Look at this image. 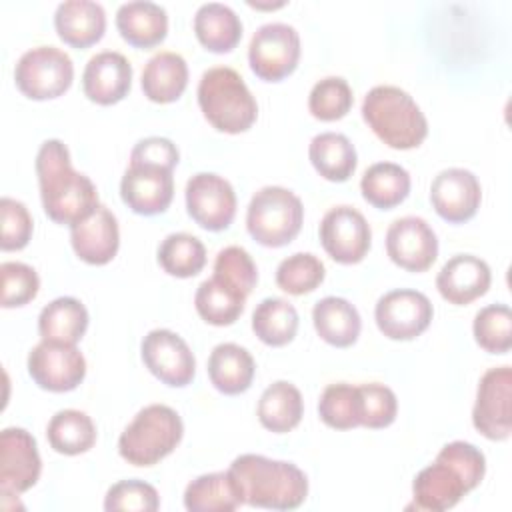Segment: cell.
Instances as JSON below:
<instances>
[{
  "label": "cell",
  "mask_w": 512,
  "mask_h": 512,
  "mask_svg": "<svg viewBox=\"0 0 512 512\" xmlns=\"http://www.w3.org/2000/svg\"><path fill=\"white\" fill-rule=\"evenodd\" d=\"M34 168L42 208L52 222L72 226L90 216L100 204L94 182L72 168L70 152L62 140H44L38 148Z\"/></svg>",
  "instance_id": "cell-1"
},
{
  "label": "cell",
  "mask_w": 512,
  "mask_h": 512,
  "mask_svg": "<svg viewBox=\"0 0 512 512\" xmlns=\"http://www.w3.org/2000/svg\"><path fill=\"white\" fill-rule=\"evenodd\" d=\"M242 502L268 510H294L308 496V478L292 462L262 454H240L230 464Z\"/></svg>",
  "instance_id": "cell-2"
},
{
  "label": "cell",
  "mask_w": 512,
  "mask_h": 512,
  "mask_svg": "<svg viewBox=\"0 0 512 512\" xmlns=\"http://www.w3.org/2000/svg\"><path fill=\"white\" fill-rule=\"evenodd\" d=\"M362 118L394 150L418 148L428 136V120L416 100L392 84H380L368 90L362 102Z\"/></svg>",
  "instance_id": "cell-3"
},
{
  "label": "cell",
  "mask_w": 512,
  "mask_h": 512,
  "mask_svg": "<svg viewBox=\"0 0 512 512\" xmlns=\"http://www.w3.org/2000/svg\"><path fill=\"white\" fill-rule=\"evenodd\" d=\"M196 96L204 118L220 132H246L258 118L256 98L230 66L208 68L198 82Z\"/></svg>",
  "instance_id": "cell-4"
},
{
  "label": "cell",
  "mask_w": 512,
  "mask_h": 512,
  "mask_svg": "<svg viewBox=\"0 0 512 512\" xmlns=\"http://www.w3.org/2000/svg\"><path fill=\"white\" fill-rule=\"evenodd\" d=\"M184 424L166 404L144 406L118 438L120 456L132 466H154L180 444Z\"/></svg>",
  "instance_id": "cell-5"
},
{
  "label": "cell",
  "mask_w": 512,
  "mask_h": 512,
  "mask_svg": "<svg viewBox=\"0 0 512 512\" xmlns=\"http://www.w3.org/2000/svg\"><path fill=\"white\" fill-rule=\"evenodd\" d=\"M302 222V200L284 186L260 188L246 210L248 234L268 248L290 244L298 236Z\"/></svg>",
  "instance_id": "cell-6"
},
{
  "label": "cell",
  "mask_w": 512,
  "mask_h": 512,
  "mask_svg": "<svg viewBox=\"0 0 512 512\" xmlns=\"http://www.w3.org/2000/svg\"><path fill=\"white\" fill-rule=\"evenodd\" d=\"M72 80V58L56 46H36L26 50L14 68V82L30 100L58 98L72 86Z\"/></svg>",
  "instance_id": "cell-7"
},
{
  "label": "cell",
  "mask_w": 512,
  "mask_h": 512,
  "mask_svg": "<svg viewBox=\"0 0 512 512\" xmlns=\"http://www.w3.org/2000/svg\"><path fill=\"white\" fill-rule=\"evenodd\" d=\"M300 60V36L284 22L262 24L248 46L252 72L266 82H280L290 76Z\"/></svg>",
  "instance_id": "cell-8"
},
{
  "label": "cell",
  "mask_w": 512,
  "mask_h": 512,
  "mask_svg": "<svg viewBox=\"0 0 512 512\" xmlns=\"http://www.w3.org/2000/svg\"><path fill=\"white\" fill-rule=\"evenodd\" d=\"M512 370L490 368L482 374L472 408L474 428L488 440H508L512 432Z\"/></svg>",
  "instance_id": "cell-9"
},
{
  "label": "cell",
  "mask_w": 512,
  "mask_h": 512,
  "mask_svg": "<svg viewBox=\"0 0 512 512\" xmlns=\"http://www.w3.org/2000/svg\"><path fill=\"white\" fill-rule=\"evenodd\" d=\"M320 244L338 264H358L370 250L372 230L354 206H334L320 220Z\"/></svg>",
  "instance_id": "cell-10"
},
{
  "label": "cell",
  "mask_w": 512,
  "mask_h": 512,
  "mask_svg": "<svg viewBox=\"0 0 512 512\" xmlns=\"http://www.w3.org/2000/svg\"><path fill=\"white\" fill-rule=\"evenodd\" d=\"M188 216L208 232L226 230L236 216V192L232 184L214 172H198L186 182Z\"/></svg>",
  "instance_id": "cell-11"
},
{
  "label": "cell",
  "mask_w": 512,
  "mask_h": 512,
  "mask_svg": "<svg viewBox=\"0 0 512 512\" xmlns=\"http://www.w3.org/2000/svg\"><path fill=\"white\" fill-rule=\"evenodd\" d=\"M432 316L428 296L412 288L390 290L374 306L376 326L390 340H414L430 326Z\"/></svg>",
  "instance_id": "cell-12"
},
{
  "label": "cell",
  "mask_w": 512,
  "mask_h": 512,
  "mask_svg": "<svg viewBox=\"0 0 512 512\" xmlns=\"http://www.w3.org/2000/svg\"><path fill=\"white\" fill-rule=\"evenodd\" d=\"M30 378L48 392H70L86 376V358L76 344L40 340L26 360Z\"/></svg>",
  "instance_id": "cell-13"
},
{
  "label": "cell",
  "mask_w": 512,
  "mask_h": 512,
  "mask_svg": "<svg viewBox=\"0 0 512 512\" xmlns=\"http://www.w3.org/2000/svg\"><path fill=\"white\" fill-rule=\"evenodd\" d=\"M144 366L166 386L182 388L188 386L196 374V358L186 340L168 330H150L140 344Z\"/></svg>",
  "instance_id": "cell-14"
},
{
  "label": "cell",
  "mask_w": 512,
  "mask_h": 512,
  "mask_svg": "<svg viewBox=\"0 0 512 512\" xmlns=\"http://www.w3.org/2000/svg\"><path fill=\"white\" fill-rule=\"evenodd\" d=\"M42 472V460L34 436L24 428L0 432V492L18 496L30 490Z\"/></svg>",
  "instance_id": "cell-15"
},
{
  "label": "cell",
  "mask_w": 512,
  "mask_h": 512,
  "mask_svg": "<svg viewBox=\"0 0 512 512\" xmlns=\"http://www.w3.org/2000/svg\"><path fill=\"white\" fill-rule=\"evenodd\" d=\"M120 196L134 214H162L174 198L172 170L146 162H130L120 180Z\"/></svg>",
  "instance_id": "cell-16"
},
{
  "label": "cell",
  "mask_w": 512,
  "mask_h": 512,
  "mask_svg": "<svg viewBox=\"0 0 512 512\" xmlns=\"http://www.w3.org/2000/svg\"><path fill=\"white\" fill-rule=\"evenodd\" d=\"M386 254L408 272H424L438 256L436 232L420 216L398 218L386 230Z\"/></svg>",
  "instance_id": "cell-17"
},
{
  "label": "cell",
  "mask_w": 512,
  "mask_h": 512,
  "mask_svg": "<svg viewBox=\"0 0 512 512\" xmlns=\"http://www.w3.org/2000/svg\"><path fill=\"white\" fill-rule=\"evenodd\" d=\"M430 202L436 214L450 224H464L476 216L482 202V186L466 168H446L430 184Z\"/></svg>",
  "instance_id": "cell-18"
},
{
  "label": "cell",
  "mask_w": 512,
  "mask_h": 512,
  "mask_svg": "<svg viewBox=\"0 0 512 512\" xmlns=\"http://www.w3.org/2000/svg\"><path fill=\"white\" fill-rule=\"evenodd\" d=\"M132 86V64L116 50L94 54L82 72V90L90 102L112 106L124 100Z\"/></svg>",
  "instance_id": "cell-19"
},
{
  "label": "cell",
  "mask_w": 512,
  "mask_h": 512,
  "mask_svg": "<svg viewBox=\"0 0 512 512\" xmlns=\"http://www.w3.org/2000/svg\"><path fill=\"white\" fill-rule=\"evenodd\" d=\"M70 244L76 256L86 264H108L120 246L116 216L104 204H98L90 216L70 226Z\"/></svg>",
  "instance_id": "cell-20"
},
{
  "label": "cell",
  "mask_w": 512,
  "mask_h": 512,
  "mask_svg": "<svg viewBox=\"0 0 512 512\" xmlns=\"http://www.w3.org/2000/svg\"><path fill=\"white\" fill-rule=\"evenodd\" d=\"M490 282V266L474 254L452 256L436 276V288L440 296L454 306H466L484 296L490 288Z\"/></svg>",
  "instance_id": "cell-21"
},
{
  "label": "cell",
  "mask_w": 512,
  "mask_h": 512,
  "mask_svg": "<svg viewBox=\"0 0 512 512\" xmlns=\"http://www.w3.org/2000/svg\"><path fill=\"white\" fill-rule=\"evenodd\" d=\"M468 492L470 490L462 476L438 458L430 466L422 468L412 482L414 506L418 510L442 512L454 508Z\"/></svg>",
  "instance_id": "cell-22"
},
{
  "label": "cell",
  "mask_w": 512,
  "mask_h": 512,
  "mask_svg": "<svg viewBox=\"0 0 512 512\" xmlns=\"http://www.w3.org/2000/svg\"><path fill=\"white\" fill-rule=\"evenodd\" d=\"M54 28L64 44L88 48L104 36L106 12L92 0H66L54 12Z\"/></svg>",
  "instance_id": "cell-23"
},
{
  "label": "cell",
  "mask_w": 512,
  "mask_h": 512,
  "mask_svg": "<svg viewBox=\"0 0 512 512\" xmlns=\"http://www.w3.org/2000/svg\"><path fill=\"white\" fill-rule=\"evenodd\" d=\"M116 28L134 48H154L168 34V14L164 6L148 0L126 2L116 10Z\"/></svg>",
  "instance_id": "cell-24"
},
{
  "label": "cell",
  "mask_w": 512,
  "mask_h": 512,
  "mask_svg": "<svg viewBox=\"0 0 512 512\" xmlns=\"http://www.w3.org/2000/svg\"><path fill=\"white\" fill-rule=\"evenodd\" d=\"M254 372V358L240 344L222 342L208 356V378L222 394L236 396L246 392L254 380Z\"/></svg>",
  "instance_id": "cell-25"
},
{
  "label": "cell",
  "mask_w": 512,
  "mask_h": 512,
  "mask_svg": "<svg viewBox=\"0 0 512 512\" xmlns=\"http://www.w3.org/2000/svg\"><path fill=\"white\" fill-rule=\"evenodd\" d=\"M140 86L144 96L156 104L176 102L188 86L186 60L170 50L154 54L142 70Z\"/></svg>",
  "instance_id": "cell-26"
},
{
  "label": "cell",
  "mask_w": 512,
  "mask_h": 512,
  "mask_svg": "<svg viewBox=\"0 0 512 512\" xmlns=\"http://www.w3.org/2000/svg\"><path fill=\"white\" fill-rule=\"evenodd\" d=\"M312 322L318 336L336 348L352 346L362 330V318L354 304L340 296H326L312 308Z\"/></svg>",
  "instance_id": "cell-27"
},
{
  "label": "cell",
  "mask_w": 512,
  "mask_h": 512,
  "mask_svg": "<svg viewBox=\"0 0 512 512\" xmlns=\"http://www.w3.org/2000/svg\"><path fill=\"white\" fill-rule=\"evenodd\" d=\"M194 34L206 50L226 54L240 42L242 22L230 6L222 2H206L194 14Z\"/></svg>",
  "instance_id": "cell-28"
},
{
  "label": "cell",
  "mask_w": 512,
  "mask_h": 512,
  "mask_svg": "<svg viewBox=\"0 0 512 512\" xmlns=\"http://www.w3.org/2000/svg\"><path fill=\"white\" fill-rule=\"evenodd\" d=\"M242 504L240 488L230 470L202 474L184 490V508L190 512H232Z\"/></svg>",
  "instance_id": "cell-29"
},
{
  "label": "cell",
  "mask_w": 512,
  "mask_h": 512,
  "mask_svg": "<svg viewBox=\"0 0 512 512\" xmlns=\"http://www.w3.org/2000/svg\"><path fill=\"white\" fill-rule=\"evenodd\" d=\"M246 298L248 294H244L224 278L212 274L196 288L194 306L204 322L212 326H230L244 312Z\"/></svg>",
  "instance_id": "cell-30"
},
{
  "label": "cell",
  "mask_w": 512,
  "mask_h": 512,
  "mask_svg": "<svg viewBox=\"0 0 512 512\" xmlns=\"http://www.w3.org/2000/svg\"><path fill=\"white\" fill-rule=\"evenodd\" d=\"M304 414V400L300 390L288 380L272 382L260 396L256 416L260 424L274 432L284 434L296 428Z\"/></svg>",
  "instance_id": "cell-31"
},
{
  "label": "cell",
  "mask_w": 512,
  "mask_h": 512,
  "mask_svg": "<svg viewBox=\"0 0 512 512\" xmlns=\"http://www.w3.org/2000/svg\"><path fill=\"white\" fill-rule=\"evenodd\" d=\"M308 158L314 170L330 182H346L358 164L356 148L340 132H320L310 140Z\"/></svg>",
  "instance_id": "cell-32"
},
{
  "label": "cell",
  "mask_w": 512,
  "mask_h": 512,
  "mask_svg": "<svg viewBox=\"0 0 512 512\" xmlns=\"http://www.w3.org/2000/svg\"><path fill=\"white\" fill-rule=\"evenodd\" d=\"M86 306L72 296H60L46 304L38 316V332L42 340L78 344L88 328Z\"/></svg>",
  "instance_id": "cell-33"
},
{
  "label": "cell",
  "mask_w": 512,
  "mask_h": 512,
  "mask_svg": "<svg viewBox=\"0 0 512 512\" xmlns=\"http://www.w3.org/2000/svg\"><path fill=\"white\" fill-rule=\"evenodd\" d=\"M362 198L380 210H392L410 194V174L396 162H376L360 180Z\"/></svg>",
  "instance_id": "cell-34"
},
{
  "label": "cell",
  "mask_w": 512,
  "mask_h": 512,
  "mask_svg": "<svg viewBox=\"0 0 512 512\" xmlns=\"http://www.w3.org/2000/svg\"><path fill=\"white\" fill-rule=\"evenodd\" d=\"M46 438L54 452L64 456H78L96 444V426L86 412L66 408L58 410L50 418L46 426Z\"/></svg>",
  "instance_id": "cell-35"
},
{
  "label": "cell",
  "mask_w": 512,
  "mask_h": 512,
  "mask_svg": "<svg viewBox=\"0 0 512 512\" xmlns=\"http://www.w3.org/2000/svg\"><path fill=\"white\" fill-rule=\"evenodd\" d=\"M252 330L266 346H286L298 332V312L284 298H264L252 312Z\"/></svg>",
  "instance_id": "cell-36"
},
{
  "label": "cell",
  "mask_w": 512,
  "mask_h": 512,
  "mask_svg": "<svg viewBox=\"0 0 512 512\" xmlns=\"http://www.w3.org/2000/svg\"><path fill=\"white\" fill-rule=\"evenodd\" d=\"M158 264L176 278L196 276L206 264V248L188 232H172L158 246Z\"/></svg>",
  "instance_id": "cell-37"
},
{
  "label": "cell",
  "mask_w": 512,
  "mask_h": 512,
  "mask_svg": "<svg viewBox=\"0 0 512 512\" xmlns=\"http://www.w3.org/2000/svg\"><path fill=\"white\" fill-rule=\"evenodd\" d=\"M320 420L336 430H350L360 426L362 398L360 388L348 382L328 384L318 400Z\"/></svg>",
  "instance_id": "cell-38"
},
{
  "label": "cell",
  "mask_w": 512,
  "mask_h": 512,
  "mask_svg": "<svg viewBox=\"0 0 512 512\" xmlns=\"http://www.w3.org/2000/svg\"><path fill=\"white\" fill-rule=\"evenodd\" d=\"M326 276V268L312 252H296L284 258L276 268V284L280 290L302 296L314 292Z\"/></svg>",
  "instance_id": "cell-39"
},
{
  "label": "cell",
  "mask_w": 512,
  "mask_h": 512,
  "mask_svg": "<svg viewBox=\"0 0 512 512\" xmlns=\"http://www.w3.org/2000/svg\"><path fill=\"white\" fill-rule=\"evenodd\" d=\"M476 344L490 354H506L512 348V312L506 304L480 308L472 324Z\"/></svg>",
  "instance_id": "cell-40"
},
{
  "label": "cell",
  "mask_w": 512,
  "mask_h": 512,
  "mask_svg": "<svg viewBox=\"0 0 512 512\" xmlns=\"http://www.w3.org/2000/svg\"><path fill=\"white\" fill-rule=\"evenodd\" d=\"M352 102V88L342 76H326L318 80L308 94V110L322 122L344 118L350 112Z\"/></svg>",
  "instance_id": "cell-41"
},
{
  "label": "cell",
  "mask_w": 512,
  "mask_h": 512,
  "mask_svg": "<svg viewBox=\"0 0 512 512\" xmlns=\"http://www.w3.org/2000/svg\"><path fill=\"white\" fill-rule=\"evenodd\" d=\"M158 506V490L138 478L112 484L104 496V510L108 512H154L158 510Z\"/></svg>",
  "instance_id": "cell-42"
},
{
  "label": "cell",
  "mask_w": 512,
  "mask_h": 512,
  "mask_svg": "<svg viewBox=\"0 0 512 512\" xmlns=\"http://www.w3.org/2000/svg\"><path fill=\"white\" fill-rule=\"evenodd\" d=\"M2 308H18L32 302L40 290L36 270L24 262H2Z\"/></svg>",
  "instance_id": "cell-43"
},
{
  "label": "cell",
  "mask_w": 512,
  "mask_h": 512,
  "mask_svg": "<svg viewBox=\"0 0 512 512\" xmlns=\"http://www.w3.org/2000/svg\"><path fill=\"white\" fill-rule=\"evenodd\" d=\"M214 274L250 294L258 282V268L252 256L242 246H226L216 254Z\"/></svg>",
  "instance_id": "cell-44"
},
{
  "label": "cell",
  "mask_w": 512,
  "mask_h": 512,
  "mask_svg": "<svg viewBox=\"0 0 512 512\" xmlns=\"http://www.w3.org/2000/svg\"><path fill=\"white\" fill-rule=\"evenodd\" d=\"M360 398H362V420L360 426L366 428H386L396 420L398 414V400L392 388L380 382L360 384Z\"/></svg>",
  "instance_id": "cell-45"
},
{
  "label": "cell",
  "mask_w": 512,
  "mask_h": 512,
  "mask_svg": "<svg viewBox=\"0 0 512 512\" xmlns=\"http://www.w3.org/2000/svg\"><path fill=\"white\" fill-rule=\"evenodd\" d=\"M0 218H2L0 248L4 252L22 250L30 242L32 230H34V222L28 208L20 200L4 196L0 200Z\"/></svg>",
  "instance_id": "cell-46"
},
{
  "label": "cell",
  "mask_w": 512,
  "mask_h": 512,
  "mask_svg": "<svg viewBox=\"0 0 512 512\" xmlns=\"http://www.w3.org/2000/svg\"><path fill=\"white\" fill-rule=\"evenodd\" d=\"M436 458L450 464L462 476L470 492L482 482L486 474V458L482 450L464 440L448 442L446 446H442Z\"/></svg>",
  "instance_id": "cell-47"
},
{
  "label": "cell",
  "mask_w": 512,
  "mask_h": 512,
  "mask_svg": "<svg viewBox=\"0 0 512 512\" xmlns=\"http://www.w3.org/2000/svg\"><path fill=\"white\" fill-rule=\"evenodd\" d=\"M178 148L170 138L164 136H148L136 142V146L130 152V162H146V164H156L174 170L178 164Z\"/></svg>",
  "instance_id": "cell-48"
},
{
  "label": "cell",
  "mask_w": 512,
  "mask_h": 512,
  "mask_svg": "<svg viewBox=\"0 0 512 512\" xmlns=\"http://www.w3.org/2000/svg\"><path fill=\"white\" fill-rule=\"evenodd\" d=\"M250 6H254V8H280V6H284V2H276V4H260V2H248Z\"/></svg>",
  "instance_id": "cell-49"
}]
</instances>
